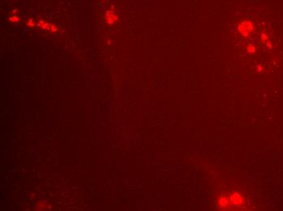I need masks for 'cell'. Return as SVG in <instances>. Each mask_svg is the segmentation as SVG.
Instances as JSON below:
<instances>
[{
    "label": "cell",
    "mask_w": 283,
    "mask_h": 211,
    "mask_svg": "<svg viewBox=\"0 0 283 211\" xmlns=\"http://www.w3.org/2000/svg\"><path fill=\"white\" fill-rule=\"evenodd\" d=\"M230 201L234 206H240L243 203V197L238 193H233L230 196Z\"/></svg>",
    "instance_id": "obj_1"
},
{
    "label": "cell",
    "mask_w": 283,
    "mask_h": 211,
    "mask_svg": "<svg viewBox=\"0 0 283 211\" xmlns=\"http://www.w3.org/2000/svg\"><path fill=\"white\" fill-rule=\"evenodd\" d=\"M218 203H219V206L221 208H229L231 206L232 202L226 197H221L218 201Z\"/></svg>",
    "instance_id": "obj_2"
}]
</instances>
